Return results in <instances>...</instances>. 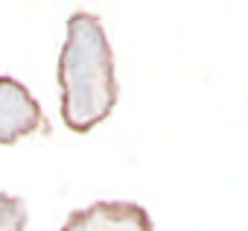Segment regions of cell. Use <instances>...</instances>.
<instances>
[{
	"label": "cell",
	"instance_id": "cell-1",
	"mask_svg": "<svg viewBox=\"0 0 248 231\" xmlns=\"http://www.w3.org/2000/svg\"><path fill=\"white\" fill-rule=\"evenodd\" d=\"M62 120L70 132H91L117 105V73L102 21L91 12L67 18V38L59 56Z\"/></svg>",
	"mask_w": 248,
	"mask_h": 231
},
{
	"label": "cell",
	"instance_id": "cell-2",
	"mask_svg": "<svg viewBox=\"0 0 248 231\" xmlns=\"http://www.w3.org/2000/svg\"><path fill=\"white\" fill-rule=\"evenodd\" d=\"M62 231H152V216L138 202L102 199L73 211Z\"/></svg>",
	"mask_w": 248,
	"mask_h": 231
},
{
	"label": "cell",
	"instance_id": "cell-3",
	"mask_svg": "<svg viewBox=\"0 0 248 231\" xmlns=\"http://www.w3.org/2000/svg\"><path fill=\"white\" fill-rule=\"evenodd\" d=\"M44 126V114L30 88L12 76H0V144H15Z\"/></svg>",
	"mask_w": 248,
	"mask_h": 231
},
{
	"label": "cell",
	"instance_id": "cell-4",
	"mask_svg": "<svg viewBox=\"0 0 248 231\" xmlns=\"http://www.w3.org/2000/svg\"><path fill=\"white\" fill-rule=\"evenodd\" d=\"M27 228V205L21 196L0 193V231H24Z\"/></svg>",
	"mask_w": 248,
	"mask_h": 231
}]
</instances>
